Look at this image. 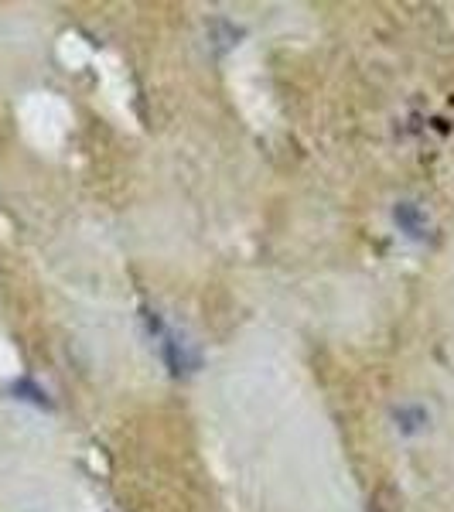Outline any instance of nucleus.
Returning a JSON list of instances; mask_svg holds the SVG:
<instances>
[{
	"instance_id": "1",
	"label": "nucleus",
	"mask_w": 454,
	"mask_h": 512,
	"mask_svg": "<svg viewBox=\"0 0 454 512\" xmlns=\"http://www.w3.org/2000/svg\"><path fill=\"white\" fill-rule=\"evenodd\" d=\"M396 222H400V229L407 236H424V229H427V219H424V212L417 209L414 202H400L396 205Z\"/></svg>"
},
{
	"instance_id": "2",
	"label": "nucleus",
	"mask_w": 454,
	"mask_h": 512,
	"mask_svg": "<svg viewBox=\"0 0 454 512\" xmlns=\"http://www.w3.org/2000/svg\"><path fill=\"white\" fill-rule=\"evenodd\" d=\"M11 393H18V400L38 403V407H48V393L41 390L38 383H31V379H18V383L11 386Z\"/></svg>"
}]
</instances>
